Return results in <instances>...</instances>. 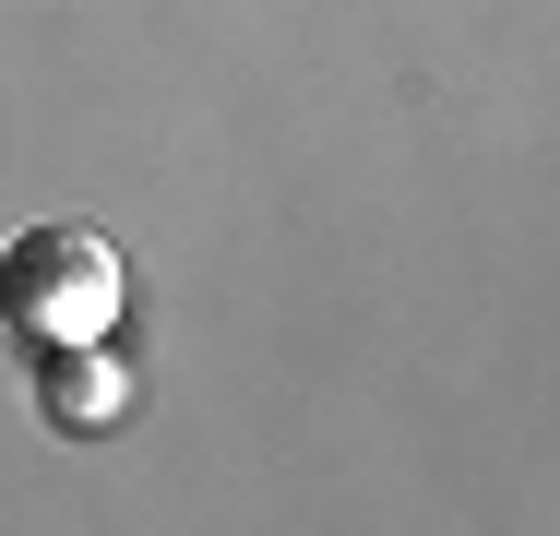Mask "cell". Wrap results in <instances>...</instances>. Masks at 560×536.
I'll return each mask as SVG.
<instances>
[{
	"label": "cell",
	"mask_w": 560,
	"mask_h": 536,
	"mask_svg": "<svg viewBox=\"0 0 560 536\" xmlns=\"http://www.w3.org/2000/svg\"><path fill=\"white\" fill-rule=\"evenodd\" d=\"M36 418H48V429H72V441L119 429V418H131V358H119L108 334L36 346Z\"/></svg>",
	"instance_id": "cell-2"
},
{
	"label": "cell",
	"mask_w": 560,
	"mask_h": 536,
	"mask_svg": "<svg viewBox=\"0 0 560 536\" xmlns=\"http://www.w3.org/2000/svg\"><path fill=\"white\" fill-rule=\"evenodd\" d=\"M131 263L108 226H12L0 238V322L24 346H72V334H119Z\"/></svg>",
	"instance_id": "cell-1"
}]
</instances>
